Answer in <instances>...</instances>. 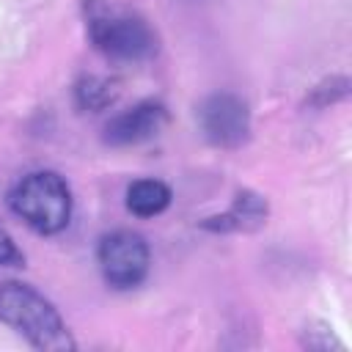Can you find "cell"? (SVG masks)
<instances>
[{
    "mask_svg": "<svg viewBox=\"0 0 352 352\" xmlns=\"http://www.w3.org/2000/svg\"><path fill=\"white\" fill-rule=\"evenodd\" d=\"M14 214H19L38 234H58L72 217L69 184L52 170L28 173L8 195Z\"/></svg>",
    "mask_w": 352,
    "mask_h": 352,
    "instance_id": "obj_2",
    "label": "cell"
},
{
    "mask_svg": "<svg viewBox=\"0 0 352 352\" xmlns=\"http://www.w3.org/2000/svg\"><path fill=\"white\" fill-rule=\"evenodd\" d=\"M0 322H6L19 336H25L36 349H47V352L74 349V341L55 305L28 283L19 280L0 283Z\"/></svg>",
    "mask_w": 352,
    "mask_h": 352,
    "instance_id": "obj_1",
    "label": "cell"
},
{
    "mask_svg": "<svg viewBox=\"0 0 352 352\" xmlns=\"http://www.w3.org/2000/svg\"><path fill=\"white\" fill-rule=\"evenodd\" d=\"M264 223H267V201L261 195L245 190L234 198L228 212L209 217L204 223V228H209V231H253Z\"/></svg>",
    "mask_w": 352,
    "mask_h": 352,
    "instance_id": "obj_7",
    "label": "cell"
},
{
    "mask_svg": "<svg viewBox=\"0 0 352 352\" xmlns=\"http://www.w3.org/2000/svg\"><path fill=\"white\" fill-rule=\"evenodd\" d=\"M116 102V85L104 77H82L77 82V104L82 110H104Z\"/></svg>",
    "mask_w": 352,
    "mask_h": 352,
    "instance_id": "obj_9",
    "label": "cell"
},
{
    "mask_svg": "<svg viewBox=\"0 0 352 352\" xmlns=\"http://www.w3.org/2000/svg\"><path fill=\"white\" fill-rule=\"evenodd\" d=\"M346 91H349V80H346V77H330V80L319 82V85L311 91L308 104H311V107H327V104L344 99Z\"/></svg>",
    "mask_w": 352,
    "mask_h": 352,
    "instance_id": "obj_10",
    "label": "cell"
},
{
    "mask_svg": "<svg viewBox=\"0 0 352 352\" xmlns=\"http://www.w3.org/2000/svg\"><path fill=\"white\" fill-rule=\"evenodd\" d=\"M99 270L116 289L138 286L148 272V245L135 231H113L99 242Z\"/></svg>",
    "mask_w": 352,
    "mask_h": 352,
    "instance_id": "obj_4",
    "label": "cell"
},
{
    "mask_svg": "<svg viewBox=\"0 0 352 352\" xmlns=\"http://www.w3.org/2000/svg\"><path fill=\"white\" fill-rule=\"evenodd\" d=\"M25 261L22 250L16 248V242L11 239V234L6 228H0V267H19Z\"/></svg>",
    "mask_w": 352,
    "mask_h": 352,
    "instance_id": "obj_11",
    "label": "cell"
},
{
    "mask_svg": "<svg viewBox=\"0 0 352 352\" xmlns=\"http://www.w3.org/2000/svg\"><path fill=\"white\" fill-rule=\"evenodd\" d=\"M198 124L209 143L236 148L250 135V110L234 94H212L198 107Z\"/></svg>",
    "mask_w": 352,
    "mask_h": 352,
    "instance_id": "obj_5",
    "label": "cell"
},
{
    "mask_svg": "<svg viewBox=\"0 0 352 352\" xmlns=\"http://www.w3.org/2000/svg\"><path fill=\"white\" fill-rule=\"evenodd\" d=\"M168 121V113L160 102H140L118 116H113L104 126V143L110 146H138L154 138Z\"/></svg>",
    "mask_w": 352,
    "mask_h": 352,
    "instance_id": "obj_6",
    "label": "cell"
},
{
    "mask_svg": "<svg viewBox=\"0 0 352 352\" xmlns=\"http://www.w3.org/2000/svg\"><path fill=\"white\" fill-rule=\"evenodd\" d=\"M94 47L116 60H146L157 52V33L143 16L96 8L88 19Z\"/></svg>",
    "mask_w": 352,
    "mask_h": 352,
    "instance_id": "obj_3",
    "label": "cell"
},
{
    "mask_svg": "<svg viewBox=\"0 0 352 352\" xmlns=\"http://www.w3.org/2000/svg\"><path fill=\"white\" fill-rule=\"evenodd\" d=\"M170 204V187L160 179H138L126 190V209L138 217L162 214Z\"/></svg>",
    "mask_w": 352,
    "mask_h": 352,
    "instance_id": "obj_8",
    "label": "cell"
}]
</instances>
